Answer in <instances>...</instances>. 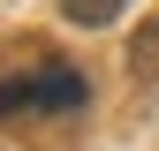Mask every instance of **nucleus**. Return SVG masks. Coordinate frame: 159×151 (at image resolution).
I'll list each match as a JSON object with an SVG mask.
<instances>
[{
  "label": "nucleus",
  "mask_w": 159,
  "mask_h": 151,
  "mask_svg": "<svg viewBox=\"0 0 159 151\" xmlns=\"http://www.w3.org/2000/svg\"><path fill=\"white\" fill-rule=\"evenodd\" d=\"M91 98V83L76 76L68 61H53V53H30L23 68L0 76V121H38V113H76Z\"/></svg>",
  "instance_id": "1"
},
{
  "label": "nucleus",
  "mask_w": 159,
  "mask_h": 151,
  "mask_svg": "<svg viewBox=\"0 0 159 151\" xmlns=\"http://www.w3.org/2000/svg\"><path fill=\"white\" fill-rule=\"evenodd\" d=\"M129 76L144 91H159V8L144 15V23H136V38H129Z\"/></svg>",
  "instance_id": "2"
},
{
  "label": "nucleus",
  "mask_w": 159,
  "mask_h": 151,
  "mask_svg": "<svg viewBox=\"0 0 159 151\" xmlns=\"http://www.w3.org/2000/svg\"><path fill=\"white\" fill-rule=\"evenodd\" d=\"M121 8H129V0H61V15H68V23H84V30H98V23H114Z\"/></svg>",
  "instance_id": "3"
}]
</instances>
